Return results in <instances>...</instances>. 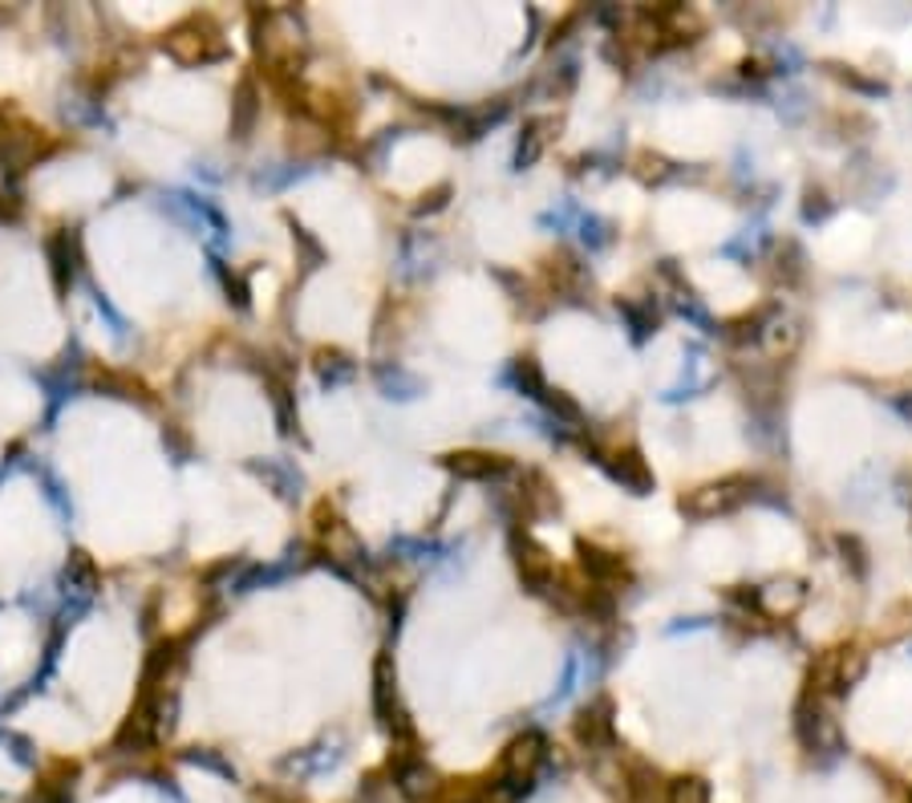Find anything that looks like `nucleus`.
Instances as JSON below:
<instances>
[{"mask_svg": "<svg viewBox=\"0 0 912 803\" xmlns=\"http://www.w3.org/2000/svg\"><path fill=\"white\" fill-rule=\"evenodd\" d=\"M158 45H163V53H167L171 62L187 65V69H191V65L228 62V53H232L211 16H187V21H179L175 29H167Z\"/></svg>", "mask_w": 912, "mask_h": 803, "instance_id": "f257e3e1", "label": "nucleus"}, {"mask_svg": "<svg viewBox=\"0 0 912 803\" xmlns=\"http://www.w3.org/2000/svg\"><path fill=\"white\" fill-rule=\"evenodd\" d=\"M543 759H548V739H543V730H524V735H515V739L503 747L499 776H495V788H499L503 800H519V795H527V791L536 788V776H540Z\"/></svg>", "mask_w": 912, "mask_h": 803, "instance_id": "f03ea898", "label": "nucleus"}, {"mask_svg": "<svg viewBox=\"0 0 912 803\" xmlns=\"http://www.w3.org/2000/svg\"><path fill=\"white\" fill-rule=\"evenodd\" d=\"M373 714H377V723L394 735V747H410V743H418L410 714H406V706L398 702V670H394V653H386V649L373 658Z\"/></svg>", "mask_w": 912, "mask_h": 803, "instance_id": "7ed1b4c3", "label": "nucleus"}, {"mask_svg": "<svg viewBox=\"0 0 912 803\" xmlns=\"http://www.w3.org/2000/svg\"><path fill=\"white\" fill-rule=\"evenodd\" d=\"M750 487H755V483L743 480V475H730V480H718V483H702V487H694L690 495H681V516H690V519L730 516V512H738V507L755 495Z\"/></svg>", "mask_w": 912, "mask_h": 803, "instance_id": "20e7f679", "label": "nucleus"}, {"mask_svg": "<svg viewBox=\"0 0 912 803\" xmlns=\"http://www.w3.org/2000/svg\"><path fill=\"white\" fill-rule=\"evenodd\" d=\"M507 548H512L515 572H519V581H524L527 593H552V588H556L552 552H548V548H543L536 536H527L524 528L507 531Z\"/></svg>", "mask_w": 912, "mask_h": 803, "instance_id": "39448f33", "label": "nucleus"}, {"mask_svg": "<svg viewBox=\"0 0 912 803\" xmlns=\"http://www.w3.org/2000/svg\"><path fill=\"white\" fill-rule=\"evenodd\" d=\"M442 466H447L454 480H466V483H491L515 471L512 459L495 451H450L442 454Z\"/></svg>", "mask_w": 912, "mask_h": 803, "instance_id": "423d86ee", "label": "nucleus"}, {"mask_svg": "<svg viewBox=\"0 0 912 803\" xmlns=\"http://www.w3.org/2000/svg\"><path fill=\"white\" fill-rule=\"evenodd\" d=\"M576 743L589 747V751H608L617 743V723H613V698L608 694H596V698L576 714Z\"/></svg>", "mask_w": 912, "mask_h": 803, "instance_id": "0eeeda50", "label": "nucleus"}, {"mask_svg": "<svg viewBox=\"0 0 912 803\" xmlns=\"http://www.w3.org/2000/svg\"><path fill=\"white\" fill-rule=\"evenodd\" d=\"M601 466L608 471V480L620 483L633 495H649L657 487L653 471H649V463H645V454L637 447H620V451L601 454Z\"/></svg>", "mask_w": 912, "mask_h": 803, "instance_id": "6e6552de", "label": "nucleus"}, {"mask_svg": "<svg viewBox=\"0 0 912 803\" xmlns=\"http://www.w3.org/2000/svg\"><path fill=\"white\" fill-rule=\"evenodd\" d=\"M576 557H580V569H584V576H589L592 584H601V588H608V584H620L625 576H629V569H625V557H617V552H608V548H601V544L576 540Z\"/></svg>", "mask_w": 912, "mask_h": 803, "instance_id": "1a4fd4ad", "label": "nucleus"}, {"mask_svg": "<svg viewBox=\"0 0 912 803\" xmlns=\"http://www.w3.org/2000/svg\"><path fill=\"white\" fill-rule=\"evenodd\" d=\"M260 102H264V94H260L256 78L244 74V78L235 81V94H232V139L235 143H248V139H252V130H256V122H260Z\"/></svg>", "mask_w": 912, "mask_h": 803, "instance_id": "9d476101", "label": "nucleus"}, {"mask_svg": "<svg viewBox=\"0 0 912 803\" xmlns=\"http://www.w3.org/2000/svg\"><path fill=\"white\" fill-rule=\"evenodd\" d=\"M45 252H50V264H53V285H57V293H69L74 288V276H78V232H53L50 244H45Z\"/></svg>", "mask_w": 912, "mask_h": 803, "instance_id": "9b49d317", "label": "nucleus"}, {"mask_svg": "<svg viewBox=\"0 0 912 803\" xmlns=\"http://www.w3.org/2000/svg\"><path fill=\"white\" fill-rule=\"evenodd\" d=\"M94 389H102V394H110V398H122V402H139V406H155V394H151V386L146 382H139L134 374H127V370H94Z\"/></svg>", "mask_w": 912, "mask_h": 803, "instance_id": "f8f14e48", "label": "nucleus"}, {"mask_svg": "<svg viewBox=\"0 0 912 803\" xmlns=\"http://www.w3.org/2000/svg\"><path fill=\"white\" fill-rule=\"evenodd\" d=\"M552 130L556 122L552 118H531V122H524V134H519V143H515V170H527L536 167L543 158V151H548V143H552Z\"/></svg>", "mask_w": 912, "mask_h": 803, "instance_id": "ddd939ff", "label": "nucleus"}, {"mask_svg": "<svg viewBox=\"0 0 912 803\" xmlns=\"http://www.w3.org/2000/svg\"><path fill=\"white\" fill-rule=\"evenodd\" d=\"M499 788L483 779H442V788L426 803H499Z\"/></svg>", "mask_w": 912, "mask_h": 803, "instance_id": "4468645a", "label": "nucleus"}, {"mask_svg": "<svg viewBox=\"0 0 912 803\" xmlns=\"http://www.w3.org/2000/svg\"><path fill=\"white\" fill-rule=\"evenodd\" d=\"M264 386H268V402H272V415H276L281 435H296V430H300V415H296V394H293V386H288V377L264 374Z\"/></svg>", "mask_w": 912, "mask_h": 803, "instance_id": "2eb2a0df", "label": "nucleus"}, {"mask_svg": "<svg viewBox=\"0 0 912 803\" xmlns=\"http://www.w3.org/2000/svg\"><path fill=\"white\" fill-rule=\"evenodd\" d=\"M252 475H260V480L268 483V487H276V495H281V499H296V495H300V471H296L293 463H288V459H264V463H260V459H252Z\"/></svg>", "mask_w": 912, "mask_h": 803, "instance_id": "dca6fc26", "label": "nucleus"}, {"mask_svg": "<svg viewBox=\"0 0 912 803\" xmlns=\"http://www.w3.org/2000/svg\"><path fill=\"white\" fill-rule=\"evenodd\" d=\"M65 584H69V593L78 596L81 605L98 593V584L102 581H98V564H94L90 552H81V548L69 552V560H65Z\"/></svg>", "mask_w": 912, "mask_h": 803, "instance_id": "f3484780", "label": "nucleus"}, {"mask_svg": "<svg viewBox=\"0 0 912 803\" xmlns=\"http://www.w3.org/2000/svg\"><path fill=\"white\" fill-rule=\"evenodd\" d=\"M617 312L625 317V324H629V338L641 345V341H649L657 333V305L653 300H637V297H620L617 300Z\"/></svg>", "mask_w": 912, "mask_h": 803, "instance_id": "a211bd4d", "label": "nucleus"}, {"mask_svg": "<svg viewBox=\"0 0 912 803\" xmlns=\"http://www.w3.org/2000/svg\"><path fill=\"white\" fill-rule=\"evenodd\" d=\"M312 370H317V377H321V386H329V389L345 386V382L358 377V362L341 350H317L312 353Z\"/></svg>", "mask_w": 912, "mask_h": 803, "instance_id": "6ab92c4d", "label": "nucleus"}, {"mask_svg": "<svg viewBox=\"0 0 912 803\" xmlns=\"http://www.w3.org/2000/svg\"><path fill=\"white\" fill-rule=\"evenodd\" d=\"M507 382H512V386L531 402H543L548 398V389H552L548 382H543V370H540L536 358H515L512 370H507Z\"/></svg>", "mask_w": 912, "mask_h": 803, "instance_id": "aec40b11", "label": "nucleus"}, {"mask_svg": "<svg viewBox=\"0 0 912 803\" xmlns=\"http://www.w3.org/2000/svg\"><path fill=\"white\" fill-rule=\"evenodd\" d=\"M373 377H377V386H382V394L386 398H398V402H410L422 394V377L406 374L402 365H377L373 370Z\"/></svg>", "mask_w": 912, "mask_h": 803, "instance_id": "412c9836", "label": "nucleus"}, {"mask_svg": "<svg viewBox=\"0 0 912 803\" xmlns=\"http://www.w3.org/2000/svg\"><path fill=\"white\" fill-rule=\"evenodd\" d=\"M666 803H710V783L702 776H678L666 783Z\"/></svg>", "mask_w": 912, "mask_h": 803, "instance_id": "4be33fe9", "label": "nucleus"}, {"mask_svg": "<svg viewBox=\"0 0 912 803\" xmlns=\"http://www.w3.org/2000/svg\"><path fill=\"white\" fill-rule=\"evenodd\" d=\"M211 268H216L219 285H223V293H228V300H235V309H248L252 305V288H248V280L240 273H232L228 264L219 256H211Z\"/></svg>", "mask_w": 912, "mask_h": 803, "instance_id": "5701e85b", "label": "nucleus"}, {"mask_svg": "<svg viewBox=\"0 0 912 803\" xmlns=\"http://www.w3.org/2000/svg\"><path fill=\"white\" fill-rule=\"evenodd\" d=\"M284 223L293 228V244L300 248V252H305V268H309V273H312V268H321V264H325V248H321V240H317V235H312L300 220H293V216H284Z\"/></svg>", "mask_w": 912, "mask_h": 803, "instance_id": "b1692460", "label": "nucleus"}, {"mask_svg": "<svg viewBox=\"0 0 912 803\" xmlns=\"http://www.w3.org/2000/svg\"><path fill=\"white\" fill-rule=\"evenodd\" d=\"M543 406H548V410H552L556 415V422H568V427H576L580 418V406L572 398H568L564 389H548V398H543Z\"/></svg>", "mask_w": 912, "mask_h": 803, "instance_id": "393cba45", "label": "nucleus"}, {"mask_svg": "<svg viewBox=\"0 0 912 803\" xmlns=\"http://www.w3.org/2000/svg\"><path fill=\"white\" fill-rule=\"evenodd\" d=\"M183 759L195 767H204V771H216V776H223V779H235V767L223 763V759H219L216 751H207V747H191V751H183Z\"/></svg>", "mask_w": 912, "mask_h": 803, "instance_id": "a878e982", "label": "nucleus"}, {"mask_svg": "<svg viewBox=\"0 0 912 803\" xmlns=\"http://www.w3.org/2000/svg\"><path fill=\"white\" fill-rule=\"evenodd\" d=\"M447 204H450V183H438L435 191L418 195V204H414V216H435V211H442Z\"/></svg>", "mask_w": 912, "mask_h": 803, "instance_id": "bb28decb", "label": "nucleus"}, {"mask_svg": "<svg viewBox=\"0 0 912 803\" xmlns=\"http://www.w3.org/2000/svg\"><path fill=\"white\" fill-rule=\"evenodd\" d=\"M74 776L78 771H69L65 779H53V783H45L37 795V803H74Z\"/></svg>", "mask_w": 912, "mask_h": 803, "instance_id": "cd10ccee", "label": "nucleus"}, {"mask_svg": "<svg viewBox=\"0 0 912 803\" xmlns=\"http://www.w3.org/2000/svg\"><path fill=\"white\" fill-rule=\"evenodd\" d=\"M580 235H584V244H589V248H604L608 240H613L608 223L596 220V216H584V220H580Z\"/></svg>", "mask_w": 912, "mask_h": 803, "instance_id": "c85d7f7f", "label": "nucleus"}, {"mask_svg": "<svg viewBox=\"0 0 912 803\" xmlns=\"http://www.w3.org/2000/svg\"><path fill=\"white\" fill-rule=\"evenodd\" d=\"M839 552H844V564H851V572H856V576H864V572H868L864 544L856 540V536H839Z\"/></svg>", "mask_w": 912, "mask_h": 803, "instance_id": "c756f323", "label": "nucleus"}, {"mask_svg": "<svg viewBox=\"0 0 912 803\" xmlns=\"http://www.w3.org/2000/svg\"><path fill=\"white\" fill-rule=\"evenodd\" d=\"M832 216V204L823 191H807V204H803V220H827Z\"/></svg>", "mask_w": 912, "mask_h": 803, "instance_id": "7c9ffc66", "label": "nucleus"}, {"mask_svg": "<svg viewBox=\"0 0 912 803\" xmlns=\"http://www.w3.org/2000/svg\"><path fill=\"white\" fill-rule=\"evenodd\" d=\"M163 447H171V451L179 454V463H187V454H191V439H187V435H179V427H175V422L163 430Z\"/></svg>", "mask_w": 912, "mask_h": 803, "instance_id": "2f4dec72", "label": "nucleus"}, {"mask_svg": "<svg viewBox=\"0 0 912 803\" xmlns=\"http://www.w3.org/2000/svg\"><path fill=\"white\" fill-rule=\"evenodd\" d=\"M909 803H912V795H909Z\"/></svg>", "mask_w": 912, "mask_h": 803, "instance_id": "473e14b6", "label": "nucleus"}]
</instances>
